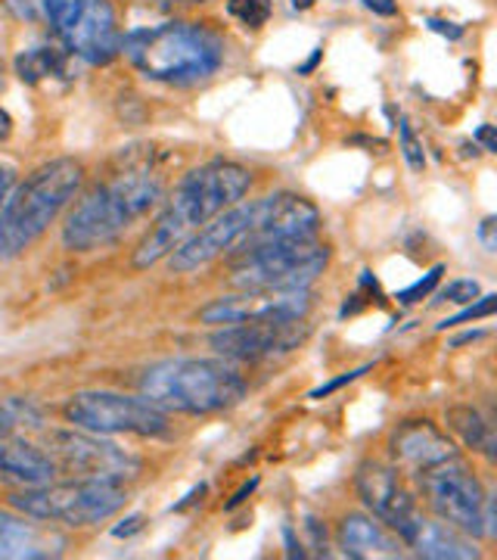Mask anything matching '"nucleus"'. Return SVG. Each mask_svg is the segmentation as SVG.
Masks as SVG:
<instances>
[{
	"mask_svg": "<svg viewBox=\"0 0 497 560\" xmlns=\"http://www.w3.org/2000/svg\"><path fill=\"white\" fill-rule=\"evenodd\" d=\"M16 75L25 84H38L44 79H72L69 75V50L66 47H50V44H38L28 47L16 57Z\"/></svg>",
	"mask_w": 497,
	"mask_h": 560,
	"instance_id": "obj_23",
	"label": "nucleus"
},
{
	"mask_svg": "<svg viewBox=\"0 0 497 560\" xmlns=\"http://www.w3.org/2000/svg\"><path fill=\"white\" fill-rule=\"evenodd\" d=\"M256 486H259V477H252V480H249V482H246V486H242V489H239L234 499L227 501V511H234V508H239L242 501H246V499H249V495H252V492H256Z\"/></svg>",
	"mask_w": 497,
	"mask_h": 560,
	"instance_id": "obj_38",
	"label": "nucleus"
},
{
	"mask_svg": "<svg viewBox=\"0 0 497 560\" xmlns=\"http://www.w3.org/2000/svg\"><path fill=\"white\" fill-rule=\"evenodd\" d=\"M311 293L308 290H237L202 305L197 318L209 327L246 324L264 318H308Z\"/></svg>",
	"mask_w": 497,
	"mask_h": 560,
	"instance_id": "obj_16",
	"label": "nucleus"
},
{
	"mask_svg": "<svg viewBox=\"0 0 497 560\" xmlns=\"http://www.w3.org/2000/svg\"><path fill=\"white\" fill-rule=\"evenodd\" d=\"M482 296L476 280H451L448 287H441L436 293V302H451V305H470Z\"/></svg>",
	"mask_w": 497,
	"mask_h": 560,
	"instance_id": "obj_29",
	"label": "nucleus"
},
{
	"mask_svg": "<svg viewBox=\"0 0 497 560\" xmlns=\"http://www.w3.org/2000/svg\"><path fill=\"white\" fill-rule=\"evenodd\" d=\"M66 423L99 433V436H140L165 440L171 436V418L143 396H125L113 389H84L62 405Z\"/></svg>",
	"mask_w": 497,
	"mask_h": 560,
	"instance_id": "obj_8",
	"label": "nucleus"
},
{
	"mask_svg": "<svg viewBox=\"0 0 497 560\" xmlns=\"http://www.w3.org/2000/svg\"><path fill=\"white\" fill-rule=\"evenodd\" d=\"M419 486H423V495L426 504L433 508L438 521L458 526L460 533L473 536V539H488V529H485V504H488V489L482 486L473 467H466L463 460L451 458L445 464H438L433 470L419 474Z\"/></svg>",
	"mask_w": 497,
	"mask_h": 560,
	"instance_id": "obj_10",
	"label": "nucleus"
},
{
	"mask_svg": "<svg viewBox=\"0 0 497 560\" xmlns=\"http://www.w3.org/2000/svg\"><path fill=\"white\" fill-rule=\"evenodd\" d=\"M184 3H209V0H184Z\"/></svg>",
	"mask_w": 497,
	"mask_h": 560,
	"instance_id": "obj_41",
	"label": "nucleus"
},
{
	"mask_svg": "<svg viewBox=\"0 0 497 560\" xmlns=\"http://www.w3.org/2000/svg\"><path fill=\"white\" fill-rule=\"evenodd\" d=\"M495 231H497V219H495V215H488V219L478 224V241H482V246H485L488 253H495V249H497Z\"/></svg>",
	"mask_w": 497,
	"mask_h": 560,
	"instance_id": "obj_33",
	"label": "nucleus"
},
{
	"mask_svg": "<svg viewBox=\"0 0 497 560\" xmlns=\"http://www.w3.org/2000/svg\"><path fill=\"white\" fill-rule=\"evenodd\" d=\"M66 536L57 529L40 526L35 517H25L16 508L0 511V560H38L57 558L66 551Z\"/></svg>",
	"mask_w": 497,
	"mask_h": 560,
	"instance_id": "obj_18",
	"label": "nucleus"
},
{
	"mask_svg": "<svg viewBox=\"0 0 497 560\" xmlns=\"http://www.w3.org/2000/svg\"><path fill=\"white\" fill-rule=\"evenodd\" d=\"M138 389L165 415L205 418L237 408L249 383L224 359H165L143 368Z\"/></svg>",
	"mask_w": 497,
	"mask_h": 560,
	"instance_id": "obj_4",
	"label": "nucleus"
},
{
	"mask_svg": "<svg viewBox=\"0 0 497 560\" xmlns=\"http://www.w3.org/2000/svg\"><path fill=\"white\" fill-rule=\"evenodd\" d=\"M320 57H323V47H315V54H311V57H308V60L301 62V66H298V69H296L298 75H311V72L318 69Z\"/></svg>",
	"mask_w": 497,
	"mask_h": 560,
	"instance_id": "obj_39",
	"label": "nucleus"
},
{
	"mask_svg": "<svg viewBox=\"0 0 497 560\" xmlns=\"http://www.w3.org/2000/svg\"><path fill=\"white\" fill-rule=\"evenodd\" d=\"M311 337V324L305 318H264L246 324H224L218 327L209 346L215 355L234 364H259L298 349Z\"/></svg>",
	"mask_w": 497,
	"mask_h": 560,
	"instance_id": "obj_12",
	"label": "nucleus"
},
{
	"mask_svg": "<svg viewBox=\"0 0 497 560\" xmlns=\"http://www.w3.org/2000/svg\"><path fill=\"white\" fill-rule=\"evenodd\" d=\"M10 508L40 523L84 529L116 517L131 501V492L121 480H99V477H72L66 482H44L25 486L10 492Z\"/></svg>",
	"mask_w": 497,
	"mask_h": 560,
	"instance_id": "obj_6",
	"label": "nucleus"
},
{
	"mask_svg": "<svg viewBox=\"0 0 497 560\" xmlns=\"http://www.w3.org/2000/svg\"><path fill=\"white\" fill-rule=\"evenodd\" d=\"M398 143H401V156L407 162V168L411 172H423L426 168V153H423V143L417 140L407 119L398 121Z\"/></svg>",
	"mask_w": 497,
	"mask_h": 560,
	"instance_id": "obj_27",
	"label": "nucleus"
},
{
	"mask_svg": "<svg viewBox=\"0 0 497 560\" xmlns=\"http://www.w3.org/2000/svg\"><path fill=\"white\" fill-rule=\"evenodd\" d=\"M0 3L20 22H38L44 16V0H0Z\"/></svg>",
	"mask_w": 497,
	"mask_h": 560,
	"instance_id": "obj_30",
	"label": "nucleus"
},
{
	"mask_svg": "<svg viewBox=\"0 0 497 560\" xmlns=\"http://www.w3.org/2000/svg\"><path fill=\"white\" fill-rule=\"evenodd\" d=\"M476 143H482V150L485 153H497V135H495V125H478L476 135H473Z\"/></svg>",
	"mask_w": 497,
	"mask_h": 560,
	"instance_id": "obj_35",
	"label": "nucleus"
},
{
	"mask_svg": "<svg viewBox=\"0 0 497 560\" xmlns=\"http://www.w3.org/2000/svg\"><path fill=\"white\" fill-rule=\"evenodd\" d=\"M84 165L75 160H50L38 165L22 184H13L0 206V261H10L32 249L60 219L66 206L79 197Z\"/></svg>",
	"mask_w": 497,
	"mask_h": 560,
	"instance_id": "obj_5",
	"label": "nucleus"
},
{
	"mask_svg": "<svg viewBox=\"0 0 497 560\" xmlns=\"http://www.w3.org/2000/svg\"><path fill=\"white\" fill-rule=\"evenodd\" d=\"M140 526H143V517H140V514H134V517H125V521H121V526H116V529H113V536H116V539H128L131 533H138Z\"/></svg>",
	"mask_w": 497,
	"mask_h": 560,
	"instance_id": "obj_37",
	"label": "nucleus"
},
{
	"mask_svg": "<svg viewBox=\"0 0 497 560\" xmlns=\"http://www.w3.org/2000/svg\"><path fill=\"white\" fill-rule=\"evenodd\" d=\"M336 545L345 558L374 560V558H401L404 545L389 526L367 514H345L336 523Z\"/></svg>",
	"mask_w": 497,
	"mask_h": 560,
	"instance_id": "obj_20",
	"label": "nucleus"
},
{
	"mask_svg": "<svg viewBox=\"0 0 497 560\" xmlns=\"http://www.w3.org/2000/svg\"><path fill=\"white\" fill-rule=\"evenodd\" d=\"M47 455L57 470L72 477H99V480H134L143 470V460L119 448L116 442L103 440L87 430H50L47 433Z\"/></svg>",
	"mask_w": 497,
	"mask_h": 560,
	"instance_id": "obj_11",
	"label": "nucleus"
},
{
	"mask_svg": "<svg viewBox=\"0 0 497 560\" xmlns=\"http://www.w3.org/2000/svg\"><path fill=\"white\" fill-rule=\"evenodd\" d=\"M320 224V209L311 200L289 194V190H277V194H268L259 197V221L256 228L249 231V237L239 243L230 256H246L259 246L268 243H283V241H298V237H318Z\"/></svg>",
	"mask_w": 497,
	"mask_h": 560,
	"instance_id": "obj_15",
	"label": "nucleus"
},
{
	"mask_svg": "<svg viewBox=\"0 0 497 560\" xmlns=\"http://www.w3.org/2000/svg\"><path fill=\"white\" fill-rule=\"evenodd\" d=\"M374 364H364V368H358V371H348L345 377H336V381H330L327 386H318L315 393H311V399H323V396H330V393H336V389H342L345 383H352V381H358L360 374H367Z\"/></svg>",
	"mask_w": 497,
	"mask_h": 560,
	"instance_id": "obj_31",
	"label": "nucleus"
},
{
	"mask_svg": "<svg viewBox=\"0 0 497 560\" xmlns=\"http://www.w3.org/2000/svg\"><path fill=\"white\" fill-rule=\"evenodd\" d=\"M355 489H358L360 504L377 517L382 526H389L398 539L407 536V529L419 521V508L414 492L401 480V470L386 460H364L355 474Z\"/></svg>",
	"mask_w": 497,
	"mask_h": 560,
	"instance_id": "obj_14",
	"label": "nucleus"
},
{
	"mask_svg": "<svg viewBox=\"0 0 497 560\" xmlns=\"http://www.w3.org/2000/svg\"><path fill=\"white\" fill-rule=\"evenodd\" d=\"M458 455V442L426 418L401 420L389 433V458L401 474H411V477H419Z\"/></svg>",
	"mask_w": 497,
	"mask_h": 560,
	"instance_id": "obj_17",
	"label": "nucleus"
},
{
	"mask_svg": "<svg viewBox=\"0 0 497 560\" xmlns=\"http://www.w3.org/2000/svg\"><path fill=\"white\" fill-rule=\"evenodd\" d=\"M227 16L237 20L242 28L259 32L271 20V0H227Z\"/></svg>",
	"mask_w": 497,
	"mask_h": 560,
	"instance_id": "obj_25",
	"label": "nucleus"
},
{
	"mask_svg": "<svg viewBox=\"0 0 497 560\" xmlns=\"http://www.w3.org/2000/svg\"><path fill=\"white\" fill-rule=\"evenodd\" d=\"M165 200V180L150 168H134L94 187L62 224L69 253H94L121 241L138 221L156 212Z\"/></svg>",
	"mask_w": 497,
	"mask_h": 560,
	"instance_id": "obj_3",
	"label": "nucleus"
},
{
	"mask_svg": "<svg viewBox=\"0 0 497 560\" xmlns=\"http://www.w3.org/2000/svg\"><path fill=\"white\" fill-rule=\"evenodd\" d=\"M44 16L62 47L87 66H106L121 54L113 0H44Z\"/></svg>",
	"mask_w": 497,
	"mask_h": 560,
	"instance_id": "obj_9",
	"label": "nucleus"
},
{
	"mask_svg": "<svg viewBox=\"0 0 497 560\" xmlns=\"http://www.w3.org/2000/svg\"><path fill=\"white\" fill-rule=\"evenodd\" d=\"M259 221V200H239L230 209L218 212L209 224H202L197 234H190L178 249L168 256V268L178 275H193L199 268L230 256L239 243L249 237V231Z\"/></svg>",
	"mask_w": 497,
	"mask_h": 560,
	"instance_id": "obj_13",
	"label": "nucleus"
},
{
	"mask_svg": "<svg viewBox=\"0 0 497 560\" xmlns=\"http://www.w3.org/2000/svg\"><path fill=\"white\" fill-rule=\"evenodd\" d=\"M404 548H411L417 558L426 560H476L482 551L476 548L473 536L460 533L458 526L445 521H429L419 514V521L407 529V536L401 539Z\"/></svg>",
	"mask_w": 497,
	"mask_h": 560,
	"instance_id": "obj_19",
	"label": "nucleus"
},
{
	"mask_svg": "<svg viewBox=\"0 0 497 560\" xmlns=\"http://www.w3.org/2000/svg\"><path fill=\"white\" fill-rule=\"evenodd\" d=\"M13 184H16V168H13L10 162H0V206L7 202L10 190H13Z\"/></svg>",
	"mask_w": 497,
	"mask_h": 560,
	"instance_id": "obj_34",
	"label": "nucleus"
},
{
	"mask_svg": "<svg viewBox=\"0 0 497 560\" xmlns=\"http://www.w3.org/2000/svg\"><path fill=\"white\" fill-rule=\"evenodd\" d=\"M57 464L54 458L32 445L25 436H3L0 433V482L25 489V486H44L57 477Z\"/></svg>",
	"mask_w": 497,
	"mask_h": 560,
	"instance_id": "obj_21",
	"label": "nucleus"
},
{
	"mask_svg": "<svg viewBox=\"0 0 497 560\" xmlns=\"http://www.w3.org/2000/svg\"><path fill=\"white\" fill-rule=\"evenodd\" d=\"M441 275H445V265H436V268H429V275H426V278H419L417 283H411V287L398 290L395 302H398V305H417V302L429 300V296L436 293L438 283H441Z\"/></svg>",
	"mask_w": 497,
	"mask_h": 560,
	"instance_id": "obj_26",
	"label": "nucleus"
},
{
	"mask_svg": "<svg viewBox=\"0 0 497 560\" xmlns=\"http://www.w3.org/2000/svg\"><path fill=\"white\" fill-rule=\"evenodd\" d=\"M429 25V32H436V35H445L448 40H460L466 35V28L458 25V22H448V20H426Z\"/></svg>",
	"mask_w": 497,
	"mask_h": 560,
	"instance_id": "obj_32",
	"label": "nucleus"
},
{
	"mask_svg": "<svg viewBox=\"0 0 497 560\" xmlns=\"http://www.w3.org/2000/svg\"><path fill=\"white\" fill-rule=\"evenodd\" d=\"M445 423H448V430L463 442V448H470V452H476V455H485L488 460L495 458V423L485 418L476 405H451V408L445 411Z\"/></svg>",
	"mask_w": 497,
	"mask_h": 560,
	"instance_id": "obj_22",
	"label": "nucleus"
},
{
	"mask_svg": "<svg viewBox=\"0 0 497 560\" xmlns=\"http://www.w3.org/2000/svg\"><path fill=\"white\" fill-rule=\"evenodd\" d=\"M252 180L256 178L246 165L230 160H212L190 168L175 184V190L162 206L153 228L138 243L134 259H131L134 268L146 271V268L159 265L162 259H168L190 234H197L202 224H209L234 202L246 200V194L252 190Z\"/></svg>",
	"mask_w": 497,
	"mask_h": 560,
	"instance_id": "obj_1",
	"label": "nucleus"
},
{
	"mask_svg": "<svg viewBox=\"0 0 497 560\" xmlns=\"http://www.w3.org/2000/svg\"><path fill=\"white\" fill-rule=\"evenodd\" d=\"M364 7L370 10V13H377V16H398V3L395 0H364Z\"/></svg>",
	"mask_w": 497,
	"mask_h": 560,
	"instance_id": "obj_36",
	"label": "nucleus"
},
{
	"mask_svg": "<svg viewBox=\"0 0 497 560\" xmlns=\"http://www.w3.org/2000/svg\"><path fill=\"white\" fill-rule=\"evenodd\" d=\"M497 308V296L495 293H485V296H478V300H473L460 315H454V318H445L441 324H438V330H451V327H460V324H470V320H478V318H492Z\"/></svg>",
	"mask_w": 497,
	"mask_h": 560,
	"instance_id": "obj_28",
	"label": "nucleus"
},
{
	"mask_svg": "<svg viewBox=\"0 0 497 560\" xmlns=\"http://www.w3.org/2000/svg\"><path fill=\"white\" fill-rule=\"evenodd\" d=\"M47 427L44 408L28 396H3L0 399V433L3 436H28Z\"/></svg>",
	"mask_w": 497,
	"mask_h": 560,
	"instance_id": "obj_24",
	"label": "nucleus"
},
{
	"mask_svg": "<svg viewBox=\"0 0 497 560\" xmlns=\"http://www.w3.org/2000/svg\"><path fill=\"white\" fill-rule=\"evenodd\" d=\"M311 3H315V0H293V10H308Z\"/></svg>",
	"mask_w": 497,
	"mask_h": 560,
	"instance_id": "obj_40",
	"label": "nucleus"
},
{
	"mask_svg": "<svg viewBox=\"0 0 497 560\" xmlns=\"http://www.w3.org/2000/svg\"><path fill=\"white\" fill-rule=\"evenodd\" d=\"M330 265V246L318 237L268 243L246 256H237L230 268L234 290H308Z\"/></svg>",
	"mask_w": 497,
	"mask_h": 560,
	"instance_id": "obj_7",
	"label": "nucleus"
},
{
	"mask_svg": "<svg viewBox=\"0 0 497 560\" xmlns=\"http://www.w3.org/2000/svg\"><path fill=\"white\" fill-rule=\"evenodd\" d=\"M121 54L146 81L168 88H197L215 79L227 60V44L205 22H162L131 28L121 38Z\"/></svg>",
	"mask_w": 497,
	"mask_h": 560,
	"instance_id": "obj_2",
	"label": "nucleus"
}]
</instances>
